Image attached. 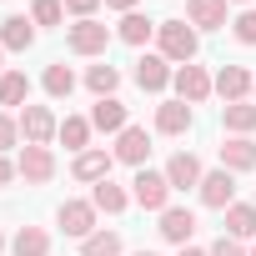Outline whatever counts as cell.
Returning <instances> with one entry per match:
<instances>
[{
  "instance_id": "1f68e13d",
  "label": "cell",
  "mask_w": 256,
  "mask_h": 256,
  "mask_svg": "<svg viewBox=\"0 0 256 256\" xmlns=\"http://www.w3.org/2000/svg\"><path fill=\"white\" fill-rule=\"evenodd\" d=\"M231 36H236L241 46H256V10H251V6H246V10L231 20Z\"/></svg>"
},
{
  "instance_id": "8d00e7d4",
  "label": "cell",
  "mask_w": 256,
  "mask_h": 256,
  "mask_svg": "<svg viewBox=\"0 0 256 256\" xmlns=\"http://www.w3.org/2000/svg\"><path fill=\"white\" fill-rule=\"evenodd\" d=\"M176 256H211V251H201V246H181Z\"/></svg>"
},
{
  "instance_id": "f35d334b",
  "label": "cell",
  "mask_w": 256,
  "mask_h": 256,
  "mask_svg": "<svg viewBox=\"0 0 256 256\" xmlns=\"http://www.w3.org/2000/svg\"><path fill=\"white\" fill-rule=\"evenodd\" d=\"M6 246H10V241H6V231H0V256H6Z\"/></svg>"
},
{
  "instance_id": "603a6c76",
  "label": "cell",
  "mask_w": 256,
  "mask_h": 256,
  "mask_svg": "<svg viewBox=\"0 0 256 256\" xmlns=\"http://www.w3.org/2000/svg\"><path fill=\"white\" fill-rule=\"evenodd\" d=\"M90 206H96V211H106V216H120L126 206H131V191L116 186V181L106 176V181H96V186H90Z\"/></svg>"
},
{
  "instance_id": "74e56055",
  "label": "cell",
  "mask_w": 256,
  "mask_h": 256,
  "mask_svg": "<svg viewBox=\"0 0 256 256\" xmlns=\"http://www.w3.org/2000/svg\"><path fill=\"white\" fill-rule=\"evenodd\" d=\"M131 256H161V251H151V246H141V251H131Z\"/></svg>"
},
{
  "instance_id": "8fae6325",
  "label": "cell",
  "mask_w": 256,
  "mask_h": 256,
  "mask_svg": "<svg viewBox=\"0 0 256 256\" xmlns=\"http://www.w3.org/2000/svg\"><path fill=\"white\" fill-rule=\"evenodd\" d=\"M171 76H176V66H171L166 56H156V50L136 60V86H141L146 96H161V90L171 86Z\"/></svg>"
},
{
  "instance_id": "5bb4252c",
  "label": "cell",
  "mask_w": 256,
  "mask_h": 256,
  "mask_svg": "<svg viewBox=\"0 0 256 256\" xmlns=\"http://www.w3.org/2000/svg\"><path fill=\"white\" fill-rule=\"evenodd\" d=\"M90 126L100 136H120L126 126H131V110H126V100L120 96H106V100H96L90 106Z\"/></svg>"
},
{
  "instance_id": "e575fe53",
  "label": "cell",
  "mask_w": 256,
  "mask_h": 256,
  "mask_svg": "<svg viewBox=\"0 0 256 256\" xmlns=\"http://www.w3.org/2000/svg\"><path fill=\"white\" fill-rule=\"evenodd\" d=\"M16 176H20V171H16V161H10V156H0V191H6Z\"/></svg>"
},
{
  "instance_id": "7bdbcfd3",
  "label": "cell",
  "mask_w": 256,
  "mask_h": 256,
  "mask_svg": "<svg viewBox=\"0 0 256 256\" xmlns=\"http://www.w3.org/2000/svg\"><path fill=\"white\" fill-rule=\"evenodd\" d=\"M251 100H256V86H251Z\"/></svg>"
},
{
  "instance_id": "ab89813d",
  "label": "cell",
  "mask_w": 256,
  "mask_h": 256,
  "mask_svg": "<svg viewBox=\"0 0 256 256\" xmlns=\"http://www.w3.org/2000/svg\"><path fill=\"white\" fill-rule=\"evenodd\" d=\"M226 6H241V10H246V6H251V0H226Z\"/></svg>"
},
{
  "instance_id": "4fadbf2b",
  "label": "cell",
  "mask_w": 256,
  "mask_h": 256,
  "mask_svg": "<svg viewBox=\"0 0 256 256\" xmlns=\"http://www.w3.org/2000/svg\"><path fill=\"white\" fill-rule=\"evenodd\" d=\"M201 176H206V166H201L196 151H176V156L166 161V181H171V191H196Z\"/></svg>"
},
{
  "instance_id": "6da1fadb",
  "label": "cell",
  "mask_w": 256,
  "mask_h": 256,
  "mask_svg": "<svg viewBox=\"0 0 256 256\" xmlns=\"http://www.w3.org/2000/svg\"><path fill=\"white\" fill-rule=\"evenodd\" d=\"M201 50V30L186 20V16H171L156 26V56H166L171 66H191Z\"/></svg>"
},
{
  "instance_id": "60d3db41",
  "label": "cell",
  "mask_w": 256,
  "mask_h": 256,
  "mask_svg": "<svg viewBox=\"0 0 256 256\" xmlns=\"http://www.w3.org/2000/svg\"><path fill=\"white\" fill-rule=\"evenodd\" d=\"M0 76H6V50H0Z\"/></svg>"
},
{
  "instance_id": "9c48e42d",
  "label": "cell",
  "mask_w": 256,
  "mask_h": 256,
  "mask_svg": "<svg viewBox=\"0 0 256 256\" xmlns=\"http://www.w3.org/2000/svg\"><path fill=\"white\" fill-rule=\"evenodd\" d=\"M110 156L120 161V166H146L151 161V136H146V126H126V131L116 136V146H110Z\"/></svg>"
},
{
  "instance_id": "484cf974",
  "label": "cell",
  "mask_w": 256,
  "mask_h": 256,
  "mask_svg": "<svg viewBox=\"0 0 256 256\" xmlns=\"http://www.w3.org/2000/svg\"><path fill=\"white\" fill-rule=\"evenodd\" d=\"M221 126H226V136H251V131H256V100H231V106H221Z\"/></svg>"
},
{
  "instance_id": "44dd1931",
  "label": "cell",
  "mask_w": 256,
  "mask_h": 256,
  "mask_svg": "<svg viewBox=\"0 0 256 256\" xmlns=\"http://www.w3.org/2000/svg\"><path fill=\"white\" fill-rule=\"evenodd\" d=\"M221 216H226V236H236V241H256V201H231Z\"/></svg>"
},
{
  "instance_id": "83f0119b",
  "label": "cell",
  "mask_w": 256,
  "mask_h": 256,
  "mask_svg": "<svg viewBox=\"0 0 256 256\" xmlns=\"http://www.w3.org/2000/svg\"><path fill=\"white\" fill-rule=\"evenodd\" d=\"M10 256H50V231L46 226H20L10 236Z\"/></svg>"
},
{
  "instance_id": "836d02e7",
  "label": "cell",
  "mask_w": 256,
  "mask_h": 256,
  "mask_svg": "<svg viewBox=\"0 0 256 256\" xmlns=\"http://www.w3.org/2000/svg\"><path fill=\"white\" fill-rule=\"evenodd\" d=\"M100 6H106V0H66V16H76V20H90Z\"/></svg>"
},
{
  "instance_id": "7402d4cb",
  "label": "cell",
  "mask_w": 256,
  "mask_h": 256,
  "mask_svg": "<svg viewBox=\"0 0 256 256\" xmlns=\"http://www.w3.org/2000/svg\"><path fill=\"white\" fill-rule=\"evenodd\" d=\"M26 106H30V76L6 70L0 76V110H26Z\"/></svg>"
},
{
  "instance_id": "ffe728a7",
  "label": "cell",
  "mask_w": 256,
  "mask_h": 256,
  "mask_svg": "<svg viewBox=\"0 0 256 256\" xmlns=\"http://www.w3.org/2000/svg\"><path fill=\"white\" fill-rule=\"evenodd\" d=\"M156 26H161V20H151L146 10H131V16H120V20H116V40H120V46H136V50H141V46L156 36Z\"/></svg>"
},
{
  "instance_id": "8992f818",
  "label": "cell",
  "mask_w": 256,
  "mask_h": 256,
  "mask_svg": "<svg viewBox=\"0 0 256 256\" xmlns=\"http://www.w3.org/2000/svg\"><path fill=\"white\" fill-rule=\"evenodd\" d=\"M96 216H100V211L90 206V196H86V201H80V196H70V201H60V206H56V226H60L66 236H76V241H86L90 231H100V226H96Z\"/></svg>"
},
{
  "instance_id": "f546056e",
  "label": "cell",
  "mask_w": 256,
  "mask_h": 256,
  "mask_svg": "<svg viewBox=\"0 0 256 256\" xmlns=\"http://www.w3.org/2000/svg\"><path fill=\"white\" fill-rule=\"evenodd\" d=\"M30 20H36V30L66 26V0H30Z\"/></svg>"
},
{
  "instance_id": "4dcf8cb0",
  "label": "cell",
  "mask_w": 256,
  "mask_h": 256,
  "mask_svg": "<svg viewBox=\"0 0 256 256\" xmlns=\"http://www.w3.org/2000/svg\"><path fill=\"white\" fill-rule=\"evenodd\" d=\"M16 146H26V141H20V116L0 110V156H6V151H16Z\"/></svg>"
},
{
  "instance_id": "9a60e30c",
  "label": "cell",
  "mask_w": 256,
  "mask_h": 256,
  "mask_svg": "<svg viewBox=\"0 0 256 256\" xmlns=\"http://www.w3.org/2000/svg\"><path fill=\"white\" fill-rule=\"evenodd\" d=\"M191 126H196V110H191L186 100H176V96H171V100H161V106H156V131H161V136H186Z\"/></svg>"
},
{
  "instance_id": "7c38bea8",
  "label": "cell",
  "mask_w": 256,
  "mask_h": 256,
  "mask_svg": "<svg viewBox=\"0 0 256 256\" xmlns=\"http://www.w3.org/2000/svg\"><path fill=\"white\" fill-rule=\"evenodd\" d=\"M110 166H116V156H110L106 146H90V151H80V156L70 161V176H76L80 186H96V181L110 176Z\"/></svg>"
},
{
  "instance_id": "d6986e66",
  "label": "cell",
  "mask_w": 256,
  "mask_h": 256,
  "mask_svg": "<svg viewBox=\"0 0 256 256\" xmlns=\"http://www.w3.org/2000/svg\"><path fill=\"white\" fill-rule=\"evenodd\" d=\"M221 166H226L231 176L256 171V141H251V136H226V141H221Z\"/></svg>"
},
{
  "instance_id": "ba28073f",
  "label": "cell",
  "mask_w": 256,
  "mask_h": 256,
  "mask_svg": "<svg viewBox=\"0 0 256 256\" xmlns=\"http://www.w3.org/2000/svg\"><path fill=\"white\" fill-rule=\"evenodd\" d=\"M196 196H201V206H206V211H226V206L236 201V176H231L226 166H216V171H206V176H201Z\"/></svg>"
},
{
  "instance_id": "30bf717a",
  "label": "cell",
  "mask_w": 256,
  "mask_h": 256,
  "mask_svg": "<svg viewBox=\"0 0 256 256\" xmlns=\"http://www.w3.org/2000/svg\"><path fill=\"white\" fill-rule=\"evenodd\" d=\"M156 221H161V226H156V231H161V241H171L176 251H181V246H191V236H196V211H186V206H166Z\"/></svg>"
},
{
  "instance_id": "4316f807",
  "label": "cell",
  "mask_w": 256,
  "mask_h": 256,
  "mask_svg": "<svg viewBox=\"0 0 256 256\" xmlns=\"http://www.w3.org/2000/svg\"><path fill=\"white\" fill-rule=\"evenodd\" d=\"M86 90H90L96 100L116 96V90H120V70H116L110 60H96V66H86Z\"/></svg>"
},
{
  "instance_id": "d4e9b609",
  "label": "cell",
  "mask_w": 256,
  "mask_h": 256,
  "mask_svg": "<svg viewBox=\"0 0 256 256\" xmlns=\"http://www.w3.org/2000/svg\"><path fill=\"white\" fill-rule=\"evenodd\" d=\"M90 136H96L90 116H66V120H60V136H56V141H60L66 151H76V156H80V151H90Z\"/></svg>"
},
{
  "instance_id": "b9f144b4",
  "label": "cell",
  "mask_w": 256,
  "mask_h": 256,
  "mask_svg": "<svg viewBox=\"0 0 256 256\" xmlns=\"http://www.w3.org/2000/svg\"><path fill=\"white\" fill-rule=\"evenodd\" d=\"M246 256H256V241H251V246H246Z\"/></svg>"
},
{
  "instance_id": "5b68a950",
  "label": "cell",
  "mask_w": 256,
  "mask_h": 256,
  "mask_svg": "<svg viewBox=\"0 0 256 256\" xmlns=\"http://www.w3.org/2000/svg\"><path fill=\"white\" fill-rule=\"evenodd\" d=\"M16 171H20V181H26V186H50L60 166H56V151H50V146H20Z\"/></svg>"
},
{
  "instance_id": "3957f363",
  "label": "cell",
  "mask_w": 256,
  "mask_h": 256,
  "mask_svg": "<svg viewBox=\"0 0 256 256\" xmlns=\"http://www.w3.org/2000/svg\"><path fill=\"white\" fill-rule=\"evenodd\" d=\"M131 201L141 206V211H166L171 206V181H166V171H151V166H141L136 176H131Z\"/></svg>"
},
{
  "instance_id": "7a4b0ae2",
  "label": "cell",
  "mask_w": 256,
  "mask_h": 256,
  "mask_svg": "<svg viewBox=\"0 0 256 256\" xmlns=\"http://www.w3.org/2000/svg\"><path fill=\"white\" fill-rule=\"evenodd\" d=\"M110 40H116V30H110L106 20H96V16L66 26V46H70V56H80V60H106Z\"/></svg>"
},
{
  "instance_id": "d6a6232c",
  "label": "cell",
  "mask_w": 256,
  "mask_h": 256,
  "mask_svg": "<svg viewBox=\"0 0 256 256\" xmlns=\"http://www.w3.org/2000/svg\"><path fill=\"white\" fill-rule=\"evenodd\" d=\"M206 251H211V256H246V241H236V236H216Z\"/></svg>"
},
{
  "instance_id": "cb8c5ba5",
  "label": "cell",
  "mask_w": 256,
  "mask_h": 256,
  "mask_svg": "<svg viewBox=\"0 0 256 256\" xmlns=\"http://www.w3.org/2000/svg\"><path fill=\"white\" fill-rule=\"evenodd\" d=\"M40 90H46L50 100H70V90H76V70H70L66 60H50V66L40 70Z\"/></svg>"
},
{
  "instance_id": "277c9868",
  "label": "cell",
  "mask_w": 256,
  "mask_h": 256,
  "mask_svg": "<svg viewBox=\"0 0 256 256\" xmlns=\"http://www.w3.org/2000/svg\"><path fill=\"white\" fill-rule=\"evenodd\" d=\"M171 86H176V100H186V106H201V100H211L216 96V76L206 70V66H176V76H171Z\"/></svg>"
},
{
  "instance_id": "f1b7e54d",
  "label": "cell",
  "mask_w": 256,
  "mask_h": 256,
  "mask_svg": "<svg viewBox=\"0 0 256 256\" xmlns=\"http://www.w3.org/2000/svg\"><path fill=\"white\" fill-rule=\"evenodd\" d=\"M126 251V241H120V231H110V226H100V231H90L86 241H80V256H120Z\"/></svg>"
},
{
  "instance_id": "52a82bcc",
  "label": "cell",
  "mask_w": 256,
  "mask_h": 256,
  "mask_svg": "<svg viewBox=\"0 0 256 256\" xmlns=\"http://www.w3.org/2000/svg\"><path fill=\"white\" fill-rule=\"evenodd\" d=\"M60 136V116L50 106H26L20 110V141L26 146H50Z\"/></svg>"
},
{
  "instance_id": "e0dca14e",
  "label": "cell",
  "mask_w": 256,
  "mask_h": 256,
  "mask_svg": "<svg viewBox=\"0 0 256 256\" xmlns=\"http://www.w3.org/2000/svg\"><path fill=\"white\" fill-rule=\"evenodd\" d=\"M251 86H256V76L246 70V66H221L216 70V96L231 106V100H251Z\"/></svg>"
},
{
  "instance_id": "2e32d148",
  "label": "cell",
  "mask_w": 256,
  "mask_h": 256,
  "mask_svg": "<svg viewBox=\"0 0 256 256\" xmlns=\"http://www.w3.org/2000/svg\"><path fill=\"white\" fill-rule=\"evenodd\" d=\"M36 20L30 16H6L0 20V50H16V56H26L30 46H36Z\"/></svg>"
},
{
  "instance_id": "ac0fdd59",
  "label": "cell",
  "mask_w": 256,
  "mask_h": 256,
  "mask_svg": "<svg viewBox=\"0 0 256 256\" xmlns=\"http://www.w3.org/2000/svg\"><path fill=\"white\" fill-rule=\"evenodd\" d=\"M226 10H231L226 0H186V20H191L196 30H226V26H231Z\"/></svg>"
},
{
  "instance_id": "d590c367",
  "label": "cell",
  "mask_w": 256,
  "mask_h": 256,
  "mask_svg": "<svg viewBox=\"0 0 256 256\" xmlns=\"http://www.w3.org/2000/svg\"><path fill=\"white\" fill-rule=\"evenodd\" d=\"M106 10H120V16H131V10H141V0H106Z\"/></svg>"
}]
</instances>
